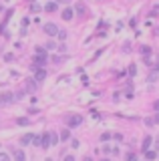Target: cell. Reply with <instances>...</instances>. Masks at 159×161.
I'll list each match as a JSON object with an SVG mask.
<instances>
[{
	"instance_id": "obj_26",
	"label": "cell",
	"mask_w": 159,
	"mask_h": 161,
	"mask_svg": "<svg viewBox=\"0 0 159 161\" xmlns=\"http://www.w3.org/2000/svg\"><path fill=\"white\" fill-rule=\"evenodd\" d=\"M101 139H103V141H107V139H111V133H103V135H101Z\"/></svg>"
},
{
	"instance_id": "obj_21",
	"label": "cell",
	"mask_w": 159,
	"mask_h": 161,
	"mask_svg": "<svg viewBox=\"0 0 159 161\" xmlns=\"http://www.w3.org/2000/svg\"><path fill=\"white\" fill-rule=\"evenodd\" d=\"M0 161H10V155L8 153H0Z\"/></svg>"
},
{
	"instance_id": "obj_25",
	"label": "cell",
	"mask_w": 159,
	"mask_h": 161,
	"mask_svg": "<svg viewBox=\"0 0 159 161\" xmlns=\"http://www.w3.org/2000/svg\"><path fill=\"white\" fill-rule=\"evenodd\" d=\"M58 38L64 40V38H66V32H64V30H58Z\"/></svg>"
},
{
	"instance_id": "obj_30",
	"label": "cell",
	"mask_w": 159,
	"mask_h": 161,
	"mask_svg": "<svg viewBox=\"0 0 159 161\" xmlns=\"http://www.w3.org/2000/svg\"><path fill=\"white\" fill-rule=\"evenodd\" d=\"M103 161H111V159H103Z\"/></svg>"
},
{
	"instance_id": "obj_1",
	"label": "cell",
	"mask_w": 159,
	"mask_h": 161,
	"mask_svg": "<svg viewBox=\"0 0 159 161\" xmlns=\"http://www.w3.org/2000/svg\"><path fill=\"white\" fill-rule=\"evenodd\" d=\"M42 30L47 32V36H57L58 34V26L55 24V22H47V24L42 26Z\"/></svg>"
},
{
	"instance_id": "obj_9",
	"label": "cell",
	"mask_w": 159,
	"mask_h": 161,
	"mask_svg": "<svg viewBox=\"0 0 159 161\" xmlns=\"http://www.w3.org/2000/svg\"><path fill=\"white\" fill-rule=\"evenodd\" d=\"M57 8H58L57 2H47V4H44V10H47V12H57Z\"/></svg>"
},
{
	"instance_id": "obj_3",
	"label": "cell",
	"mask_w": 159,
	"mask_h": 161,
	"mask_svg": "<svg viewBox=\"0 0 159 161\" xmlns=\"http://www.w3.org/2000/svg\"><path fill=\"white\" fill-rule=\"evenodd\" d=\"M12 157H14V161H26V153L22 151V149H14L12 151Z\"/></svg>"
},
{
	"instance_id": "obj_31",
	"label": "cell",
	"mask_w": 159,
	"mask_h": 161,
	"mask_svg": "<svg viewBox=\"0 0 159 161\" xmlns=\"http://www.w3.org/2000/svg\"><path fill=\"white\" fill-rule=\"evenodd\" d=\"M47 161H53V159H47Z\"/></svg>"
},
{
	"instance_id": "obj_14",
	"label": "cell",
	"mask_w": 159,
	"mask_h": 161,
	"mask_svg": "<svg viewBox=\"0 0 159 161\" xmlns=\"http://www.w3.org/2000/svg\"><path fill=\"white\" fill-rule=\"evenodd\" d=\"M42 147H51V141H49V131L42 135Z\"/></svg>"
},
{
	"instance_id": "obj_16",
	"label": "cell",
	"mask_w": 159,
	"mask_h": 161,
	"mask_svg": "<svg viewBox=\"0 0 159 161\" xmlns=\"http://www.w3.org/2000/svg\"><path fill=\"white\" fill-rule=\"evenodd\" d=\"M16 125H28V119L26 117H18L16 119Z\"/></svg>"
},
{
	"instance_id": "obj_4",
	"label": "cell",
	"mask_w": 159,
	"mask_h": 161,
	"mask_svg": "<svg viewBox=\"0 0 159 161\" xmlns=\"http://www.w3.org/2000/svg\"><path fill=\"white\" fill-rule=\"evenodd\" d=\"M47 79V71L44 68H34V81H44Z\"/></svg>"
},
{
	"instance_id": "obj_11",
	"label": "cell",
	"mask_w": 159,
	"mask_h": 161,
	"mask_svg": "<svg viewBox=\"0 0 159 161\" xmlns=\"http://www.w3.org/2000/svg\"><path fill=\"white\" fill-rule=\"evenodd\" d=\"M32 145L42 147V135H32Z\"/></svg>"
},
{
	"instance_id": "obj_15",
	"label": "cell",
	"mask_w": 159,
	"mask_h": 161,
	"mask_svg": "<svg viewBox=\"0 0 159 161\" xmlns=\"http://www.w3.org/2000/svg\"><path fill=\"white\" fill-rule=\"evenodd\" d=\"M157 79H159V71H157V68H155V71H153V73L149 75V81H151V83H155Z\"/></svg>"
},
{
	"instance_id": "obj_23",
	"label": "cell",
	"mask_w": 159,
	"mask_h": 161,
	"mask_svg": "<svg viewBox=\"0 0 159 161\" xmlns=\"http://www.w3.org/2000/svg\"><path fill=\"white\" fill-rule=\"evenodd\" d=\"M4 60H6V62H10V60H14V55H12V53H8V55H4Z\"/></svg>"
},
{
	"instance_id": "obj_19",
	"label": "cell",
	"mask_w": 159,
	"mask_h": 161,
	"mask_svg": "<svg viewBox=\"0 0 159 161\" xmlns=\"http://www.w3.org/2000/svg\"><path fill=\"white\" fill-rule=\"evenodd\" d=\"M26 89H28V91H34V89H36V83H32V79H30V81L26 83Z\"/></svg>"
},
{
	"instance_id": "obj_27",
	"label": "cell",
	"mask_w": 159,
	"mask_h": 161,
	"mask_svg": "<svg viewBox=\"0 0 159 161\" xmlns=\"http://www.w3.org/2000/svg\"><path fill=\"white\" fill-rule=\"evenodd\" d=\"M64 161H77V159H75L73 155H66V157H64Z\"/></svg>"
},
{
	"instance_id": "obj_29",
	"label": "cell",
	"mask_w": 159,
	"mask_h": 161,
	"mask_svg": "<svg viewBox=\"0 0 159 161\" xmlns=\"http://www.w3.org/2000/svg\"><path fill=\"white\" fill-rule=\"evenodd\" d=\"M83 161H93V159H91V157H85V159H83Z\"/></svg>"
},
{
	"instance_id": "obj_18",
	"label": "cell",
	"mask_w": 159,
	"mask_h": 161,
	"mask_svg": "<svg viewBox=\"0 0 159 161\" xmlns=\"http://www.w3.org/2000/svg\"><path fill=\"white\" fill-rule=\"evenodd\" d=\"M145 157L151 161V159H155V157H157V153H155V151H145Z\"/></svg>"
},
{
	"instance_id": "obj_13",
	"label": "cell",
	"mask_w": 159,
	"mask_h": 161,
	"mask_svg": "<svg viewBox=\"0 0 159 161\" xmlns=\"http://www.w3.org/2000/svg\"><path fill=\"white\" fill-rule=\"evenodd\" d=\"M149 145H151V137L147 135L145 139H143V145H141V147H143V151H149Z\"/></svg>"
},
{
	"instance_id": "obj_17",
	"label": "cell",
	"mask_w": 159,
	"mask_h": 161,
	"mask_svg": "<svg viewBox=\"0 0 159 161\" xmlns=\"http://www.w3.org/2000/svg\"><path fill=\"white\" fill-rule=\"evenodd\" d=\"M135 75H137V66L131 64V66H129V77H135Z\"/></svg>"
},
{
	"instance_id": "obj_8",
	"label": "cell",
	"mask_w": 159,
	"mask_h": 161,
	"mask_svg": "<svg viewBox=\"0 0 159 161\" xmlns=\"http://www.w3.org/2000/svg\"><path fill=\"white\" fill-rule=\"evenodd\" d=\"M28 143H32V133H26L20 137V145H28Z\"/></svg>"
},
{
	"instance_id": "obj_7",
	"label": "cell",
	"mask_w": 159,
	"mask_h": 161,
	"mask_svg": "<svg viewBox=\"0 0 159 161\" xmlns=\"http://www.w3.org/2000/svg\"><path fill=\"white\" fill-rule=\"evenodd\" d=\"M71 139V133H69V129H62L60 133H58V141H69Z\"/></svg>"
},
{
	"instance_id": "obj_2",
	"label": "cell",
	"mask_w": 159,
	"mask_h": 161,
	"mask_svg": "<svg viewBox=\"0 0 159 161\" xmlns=\"http://www.w3.org/2000/svg\"><path fill=\"white\" fill-rule=\"evenodd\" d=\"M66 123H69V127H77V125L83 123V117H81V115H73V117H69Z\"/></svg>"
},
{
	"instance_id": "obj_10",
	"label": "cell",
	"mask_w": 159,
	"mask_h": 161,
	"mask_svg": "<svg viewBox=\"0 0 159 161\" xmlns=\"http://www.w3.org/2000/svg\"><path fill=\"white\" fill-rule=\"evenodd\" d=\"M62 18L64 20H73V8H64L62 10Z\"/></svg>"
},
{
	"instance_id": "obj_5",
	"label": "cell",
	"mask_w": 159,
	"mask_h": 161,
	"mask_svg": "<svg viewBox=\"0 0 159 161\" xmlns=\"http://www.w3.org/2000/svg\"><path fill=\"white\" fill-rule=\"evenodd\" d=\"M12 101H14V95L12 93H4L2 99H0V105H10Z\"/></svg>"
},
{
	"instance_id": "obj_12",
	"label": "cell",
	"mask_w": 159,
	"mask_h": 161,
	"mask_svg": "<svg viewBox=\"0 0 159 161\" xmlns=\"http://www.w3.org/2000/svg\"><path fill=\"white\" fill-rule=\"evenodd\" d=\"M75 10H77L79 14H85V12H87V8H85L83 2H77V4H75Z\"/></svg>"
},
{
	"instance_id": "obj_24",
	"label": "cell",
	"mask_w": 159,
	"mask_h": 161,
	"mask_svg": "<svg viewBox=\"0 0 159 161\" xmlns=\"http://www.w3.org/2000/svg\"><path fill=\"white\" fill-rule=\"evenodd\" d=\"M71 143H73V145H71V147H73V149H79V145H81V143H79V139H73V141H71Z\"/></svg>"
},
{
	"instance_id": "obj_28",
	"label": "cell",
	"mask_w": 159,
	"mask_h": 161,
	"mask_svg": "<svg viewBox=\"0 0 159 161\" xmlns=\"http://www.w3.org/2000/svg\"><path fill=\"white\" fill-rule=\"evenodd\" d=\"M153 107H155V111H159V101H155V105H153Z\"/></svg>"
},
{
	"instance_id": "obj_22",
	"label": "cell",
	"mask_w": 159,
	"mask_h": 161,
	"mask_svg": "<svg viewBox=\"0 0 159 161\" xmlns=\"http://www.w3.org/2000/svg\"><path fill=\"white\" fill-rule=\"evenodd\" d=\"M30 10H32V12H38V10H40V6H38L36 2H32V4H30Z\"/></svg>"
},
{
	"instance_id": "obj_20",
	"label": "cell",
	"mask_w": 159,
	"mask_h": 161,
	"mask_svg": "<svg viewBox=\"0 0 159 161\" xmlns=\"http://www.w3.org/2000/svg\"><path fill=\"white\" fill-rule=\"evenodd\" d=\"M149 53H151V49H149V47H141V55L149 57Z\"/></svg>"
},
{
	"instance_id": "obj_6",
	"label": "cell",
	"mask_w": 159,
	"mask_h": 161,
	"mask_svg": "<svg viewBox=\"0 0 159 161\" xmlns=\"http://www.w3.org/2000/svg\"><path fill=\"white\" fill-rule=\"evenodd\" d=\"M49 141H51V147L58 145V133H55V131H49Z\"/></svg>"
}]
</instances>
